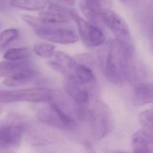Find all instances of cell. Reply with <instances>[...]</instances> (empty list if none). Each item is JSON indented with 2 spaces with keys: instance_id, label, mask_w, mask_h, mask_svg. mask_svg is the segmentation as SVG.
<instances>
[{
  "instance_id": "1",
  "label": "cell",
  "mask_w": 153,
  "mask_h": 153,
  "mask_svg": "<svg viewBox=\"0 0 153 153\" xmlns=\"http://www.w3.org/2000/svg\"><path fill=\"white\" fill-rule=\"evenodd\" d=\"M102 67L107 79L115 84H122L124 78L132 76L133 71V49L117 40L109 46L102 60Z\"/></svg>"
},
{
  "instance_id": "2",
  "label": "cell",
  "mask_w": 153,
  "mask_h": 153,
  "mask_svg": "<svg viewBox=\"0 0 153 153\" xmlns=\"http://www.w3.org/2000/svg\"><path fill=\"white\" fill-rule=\"evenodd\" d=\"M26 23L30 26L36 34L43 39L60 44H71L76 42L78 38L75 32L64 25L40 24L38 18L29 16Z\"/></svg>"
},
{
  "instance_id": "3",
  "label": "cell",
  "mask_w": 153,
  "mask_h": 153,
  "mask_svg": "<svg viewBox=\"0 0 153 153\" xmlns=\"http://www.w3.org/2000/svg\"><path fill=\"white\" fill-rule=\"evenodd\" d=\"M25 128V124L20 117L10 115L6 123L0 126V151L19 146Z\"/></svg>"
},
{
  "instance_id": "4",
  "label": "cell",
  "mask_w": 153,
  "mask_h": 153,
  "mask_svg": "<svg viewBox=\"0 0 153 153\" xmlns=\"http://www.w3.org/2000/svg\"><path fill=\"white\" fill-rule=\"evenodd\" d=\"M51 91L45 88L0 90V103L17 102H46L51 100Z\"/></svg>"
},
{
  "instance_id": "5",
  "label": "cell",
  "mask_w": 153,
  "mask_h": 153,
  "mask_svg": "<svg viewBox=\"0 0 153 153\" xmlns=\"http://www.w3.org/2000/svg\"><path fill=\"white\" fill-rule=\"evenodd\" d=\"M93 136L100 139L106 136L112 129L114 118L109 108L106 103L98 102L89 112Z\"/></svg>"
},
{
  "instance_id": "6",
  "label": "cell",
  "mask_w": 153,
  "mask_h": 153,
  "mask_svg": "<svg viewBox=\"0 0 153 153\" xmlns=\"http://www.w3.org/2000/svg\"><path fill=\"white\" fill-rule=\"evenodd\" d=\"M37 116L42 122L61 129L72 130L76 126L75 121L54 102H51L49 107L39 110Z\"/></svg>"
},
{
  "instance_id": "7",
  "label": "cell",
  "mask_w": 153,
  "mask_h": 153,
  "mask_svg": "<svg viewBox=\"0 0 153 153\" xmlns=\"http://www.w3.org/2000/svg\"><path fill=\"white\" fill-rule=\"evenodd\" d=\"M70 13L72 19L77 25L79 36L87 47H98L104 43L105 35L96 25L84 20L74 10H71Z\"/></svg>"
},
{
  "instance_id": "8",
  "label": "cell",
  "mask_w": 153,
  "mask_h": 153,
  "mask_svg": "<svg viewBox=\"0 0 153 153\" xmlns=\"http://www.w3.org/2000/svg\"><path fill=\"white\" fill-rule=\"evenodd\" d=\"M102 22L112 31L117 41L132 45L129 28L123 18L112 10H107L102 14Z\"/></svg>"
},
{
  "instance_id": "9",
  "label": "cell",
  "mask_w": 153,
  "mask_h": 153,
  "mask_svg": "<svg viewBox=\"0 0 153 153\" xmlns=\"http://www.w3.org/2000/svg\"><path fill=\"white\" fill-rule=\"evenodd\" d=\"M70 11L63 6L52 2L47 10L39 14L38 19L40 24L65 25L72 19Z\"/></svg>"
},
{
  "instance_id": "10",
  "label": "cell",
  "mask_w": 153,
  "mask_h": 153,
  "mask_svg": "<svg viewBox=\"0 0 153 153\" xmlns=\"http://www.w3.org/2000/svg\"><path fill=\"white\" fill-rule=\"evenodd\" d=\"M80 8L89 21L93 23L102 22V14L112 7L111 0H80Z\"/></svg>"
},
{
  "instance_id": "11",
  "label": "cell",
  "mask_w": 153,
  "mask_h": 153,
  "mask_svg": "<svg viewBox=\"0 0 153 153\" xmlns=\"http://www.w3.org/2000/svg\"><path fill=\"white\" fill-rule=\"evenodd\" d=\"M133 153H152V131L142 128L136 131L131 138Z\"/></svg>"
},
{
  "instance_id": "12",
  "label": "cell",
  "mask_w": 153,
  "mask_h": 153,
  "mask_svg": "<svg viewBox=\"0 0 153 153\" xmlns=\"http://www.w3.org/2000/svg\"><path fill=\"white\" fill-rule=\"evenodd\" d=\"M54 60L48 62L47 64L54 70L68 76L71 75V71H74L76 63L74 59L65 53L54 51Z\"/></svg>"
},
{
  "instance_id": "13",
  "label": "cell",
  "mask_w": 153,
  "mask_h": 153,
  "mask_svg": "<svg viewBox=\"0 0 153 153\" xmlns=\"http://www.w3.org/2000/svg\"><path fill=\"white\" fill-rule=\"evenodd\" d=\"M36 76V72L30 65L16 74L7 77L3 83L9 87H18L26 84Z\"/></svg>"
},
{
  "instance_id": "14",
  "label": "cell",
  "mask_w": 153,
  "mask_h": 153,
  "mask_svg": "<svg viewBox=\"0 0 153 153\" xmlns=\"http://www.w3.org/2000/svg\"><path fill=\"white\" fill-rule=\"evenodd\" d=\"M153 101V88L151 83L138 84L134 88L132 102L135 106L151 103Z\"/></svg>"
},
{
  "instance_id": "15",
  "label": "cell",
  "mask_w": 153,
  "mask_h": 153,
  "mask_svg": "<svg viewBox=\"0 0 153 153\" xmlns=\"http://www.w3.org/2000/svg\"><path fill=\"white\" fill-rule=\"evenodd\" d=\"M32 65L26 60L20 61L4 60L0 62V78L8 77L16 72Z\"/></svg>"
},
{
  "instance_id": "16",
  "label": "cell",
  "mask_w": 153,
  "mask_h": 153,
  "mask_svg": "<svg viewBox=\"0 0 153 153\" xmlns=\"http://www.w3.org/2000/svg\"><path fill=\"white\" fill-rule=\"evenodd\" d=\"M50 0H11V6L28 11H39L44 9Z\"/></svg>"
},
{
  "instance_id": "17",
  "label": "cell",
  "mask_w": 153,
  "mask_h": 153,
  "mask_svg": "<svg viewBox=\"0 0 153 153\" xmlns=\"http://www.w3.org/2000/svg\"><path fill=\"white\" fill-rule=\"evenodd\" d=\"M30 55V51L26 47L13 48L8 50L4 54L5 60L10 61H20L26 60Z\"/></svg>"
},
{
  "instance_id": "18",
  "label": "cell",
  "mask_w": 153,
  "mask_h": 153,
  "mask_svg": "<svg viewBox=\"0 0 153 153\" xmlns=\"http://www.w3.org/2000/svg\"><path fill=\"white\" fill-rule=\"evenodd\" d=\"M74 73V75L76 79L82 84L90 83L94 79L91 69L84 65H76Z\"/></svg>"
},
{
  "instance_id": "19",
  "label": "cell",
  "mask_w": 153,
  "mask_h": 153,
  "mask_svg": "<svg viewBox=\"0 0 153 153\" xmlns=\"http://www.w3.org/2000/svg\"><path fill=\"white\" fill-rule=\"evenodd\" d=\"M19 36V32L16 29L4 30L0 34V52L4 51L8 45Z\"/></svg>"
},
{
  "instance_id": "20",
  "label": "cell",
  "mask_w": 153,
  "mask_h": 153,
  "mask_svg": "<svg viewBox=\"0 0 153 153\" xmlns=\"http://www.w3.org/2000/svg\"><path fill=\"white\" fill-rule=\"evenodd\" d=\"M33 50L38 56L43 58L48 59L53 56L55 46L51 43L41 42L35 44Z\"/></svg>"
},
{
  "instance_id": "21",
  "label": "cell",
  "mask_w": 153,
  "mask_h": 153,
  "mask_svg": "<svg viewBox=\"0 0 153 153\" xmlns=\"http://www.w3.org/2000/svg\"><path fill=\"white\" fill-rule=\"evenodd\" d=\"M139 121L141 124L150 131L152 130L153 126V111L152 109H149L141 112L139 115Z\"/></svg>"
},
{
  "instance_id": "22",
  "label": "cell",
  "mask_w": 153,
  "mask_h": 153,
  "mask_svg": "<svg viewBox=\"0 0 153 153\" xmlns=\"http://www.w3.org/2000/svg\"><path fill=\"white\" fill-rule=\"evenodd\" d=\"M11 0H0V11L7 10L10 4Z\"/></svg>"
},
{
  "instance_id": "23",
  "label": "cell",
  "mask_w": 153,
  "mask_h": 153,
  "mask_svg": "<svg viewBox=\"0 0 153 153\" xmlns=\"http://www.w3.org/2000/svg\"><path fill=\"white\" fill-rule=\"evenodd\" d=\"M59 1L65 4L69 5V6L73 5L75 2V0H59Z\"/></svg>"
},
{
  "instance_id": "24",
  "label": "cell",
  "mask_w": 153,
  "mask_h": 153,
  "mask_svg": "<svg viewBox=\"0 0 153 153\" xmlns=\"http://www.w3.org/2000/svg\"><path fill=\"white\" fill-rule=\"evenodd\" d=\"M120 1L124 3H128V2H130V1H131L132 0H120Z\"/></svg>"
},
{
  "instance_id": "25",
  "label": "cell",
  "mask_w": 153,
  "mask_h": 153,
  "mask_svg": "<svg viewBox=\"0 0 153 153\" xmlns=\"http://www.w3.org/2000/svg\"><path fill=\"white\" fill-rule=\"evenodd\" d=\"M1 153H14V152H1Z\"/></svg>"
},
{
  "instance_id": "26",
  "label": "cell",
  "mask_w": 153,
  "mask_h": 153,
  "mask_svg": "<svg viewBox=\"0 0 153 153\" xmlns=\"http://www.w3.org/2000/svg\"><path fill=\"white\" fill-rule=\"evenodd\" d=\"M2 112V106H1V105L0 104V114Z\"/></svg>"
},
{
  "instance_id": "27",
  "label": "cell",
  "mask_w": 153,
  "mask_h": 153,
  "mask_svg": "<svg viewBox=\"0 0 153 153\" xmlns=\"http://www.w3.org/2000/svg\"><path fill=\"white\" fill-rule=\"evenodd\" d=\"M120 153H126V152H120Z\"/></svg>"
}]
</instances>
